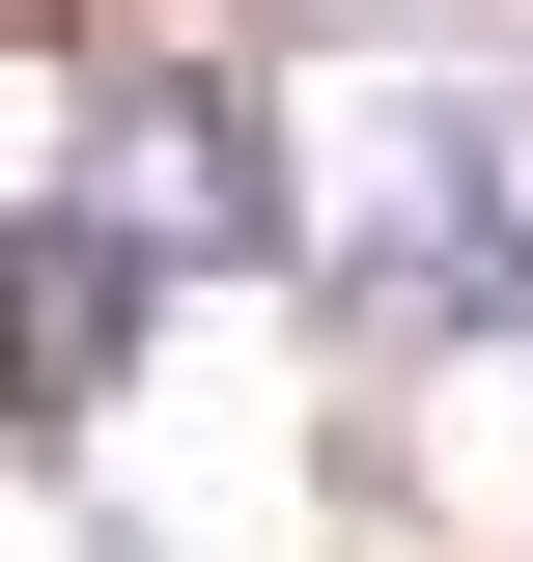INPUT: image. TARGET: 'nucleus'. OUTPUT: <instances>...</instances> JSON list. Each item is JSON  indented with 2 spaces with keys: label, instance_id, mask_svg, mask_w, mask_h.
I'll return each mask as SVG.
<instances>
[{
  "label": "nucleus",
  "instance_id": "obj_1",
  "mask_svg": "<svg viewBox=\"0 0 533 562\" xmlns=\"http://www.w3.org/2000/svg\"><path fill=\"white\" fill-rule=\"evenodd\" d=\"M113 366H140V225L57 169V198H29V422L84 450V394H113Z\"/></svg>",
  "mask_w": 533,
  "mask_h": 562
}]
</instances>
